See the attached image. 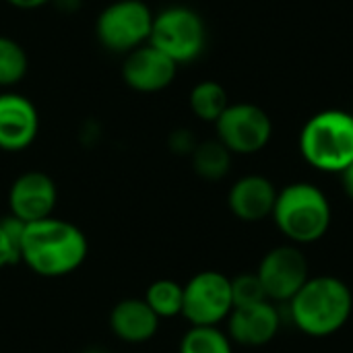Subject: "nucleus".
Masks as SVG:
<instances>
[{
	"label": "nucleus",
	"mask_w": 353,
	"mask_h": 353,
	"mask_svg": "<svg viewBox=\"0 0 353 353\" xmlns=\"http://www.w3.org/2000/svg\"><path fill=\"white\" fill-rule=\"evenodd\" d=\"M6 2L19 10H33V8H41V6L50 4L52 0H6Z\"/></svg>",
	"instance_id": "obj_24"
},
{
	"label": "nucleus",
	"mask_w": 353,
	"mask_h": 353,
	"mask_svg": "<svg viewBox=\"0 0 353 353\" xmlns=\"http://www.w3.org/2000/svg\"><path fill=\"white\" fill-rule=\"evenodd\" d=\"M277 201L275 184L261 174H248L236 180L228 192V207L232 215L244 223H256L271 217Z\"/></svg>",
	"instance_id": "obj_14"
},
{
	"label": "nucleus",
	"mask_w": 353,
	"mask_h": 353,
	"mask_svg": "<svg viewBox=\"0 0 353 353\" xmlns=\"http://www.w3.org/2000/svg\"><path fill=\"white\" fill-rule=\"evenodd\" d=\"M199 141L194 137L192 130L188 128H176L170 137H168V147L174 155H182V157H190L192 151L196 149Z\"/></svg>",
	"instance_id": "obj_22"
},
{
	"label": "nucleus",
	"mask_w": 353,
	"mask_h": 353,
	"mask_svg": "<svg viewBox=\"0 0 353 353\" xmlns=\"http://www.w3.org/2000/svg\"><path fill=\"white\" fill-rule=\"evenodd\" d=\"M256 275L269 302L288 304L310 279V265L300 246L281 244L261 259Z\"/></svg>",
	"instance_id": "obj_9"
},
{
	"label": "nucleus",
	"mask_w": 353,
	"mask_h": 353,
	"mask_svg": "<svg viewBox=\"0 0 353 353\" xmlns=\"http://www.w3.org/2000/svg\"><path fill=\"white\" fill-rule=\"evenodd\" d=\"M215 134L232 155H254L269 145L273 120L256 103H230L215 122Z\"/></svg>",
	"instance_id": "obj_8"
},
{
	"label": "nucleus",
	"mask_w": 353,
	"mask_h": 353,
	"mask_svg": "<svg viewBox=\"0 0 353 353\" xmlns=\"http://www.w3.org/2000/svg\"><path fill=\"white\" fill-rule=\"evenodd\" d=\"M149 43L178 66H184L203 56L207 48V25L194 8L174 4L155 12Z\"/></svg>",
	"instance_id": "obj_5"
},
{
	"label": "nucleus",
	"mask_w": 353,
	"mask_h": 353,
	"mask_svg": "<svg viewBox=\"0 0 353 353\" xmlns=\"http://www.w3.org/2000/svg\"><path fill=\"white\" fill-rule=\"evenodd\" d=\"M339 176H341V184H343L345 194L353 201V161L341 172V174H339Z\"/></svg>",
	"instance_id": "obj_25"
},
{
	"label": "nucleus",
	"mask_w": 353,
	"mask_h": 353,
	"mask_svg": "<svg viewBox=\"0 0 353 353\" xmlns=\"http://www.w3.org/2000/svg\"><path fill=\"white\" fill-rule=\"evenodd\" d=\"M147 306L161 319H174L182 316V300H184V285H180L174 279H157L153 281L145 298Z\"/></svg>",
	"instance_id": "obj_18"
},
{
	"label": "nucleus",
	"mask_w": 353,
	"mask_h": 353,
	"mask_svg": "<svg viewBox=\"0 0 353 353\" xmlns=\"http://www.w3.org/2000/svg\"><path fill=\"white\" fill-rule=\"evenodd\" d=\"M178 353H234L232 339L219 327H190Z\"/></svg>",
	"instance_id": "obj_20"
},
{
	"label": "nucleus",
	"mask_w": 353,
	"mask_h": 353,
	"mask_svg": "<svg viewBox=\"0 0 353 353\" xmlns=\"http://www.w3.org/2000/svg\"><path fill=\"white\" fill-rule=\"evenodd\" d=\"M271 217L290 244L308 246L327 236L333 211L327 194L316 184L294 182L277 190Z\"/></svg>",
	"instance_id": "obj_3"
},
{
	"label": "nucleus",
	"mask_w": 353,
	"mask_h": 353,
	"mask_svg": "<svg viewBox=\"0 0 353 353\" xmlns=\"http://www.w3.org/2000/svg\"><path fill=\"white\" fill-rule=\"evenodd\" d=\"M39 132L35 103L17 91H0V151L19 153L29 149Z\"/></svg>",
	"instance_id": "obj_11"
},
{
	"label": "nucleus",
	"mask_w": 353,
	"mask_h": 353,
	"mask_svg": "<svg viewBox=\"0 0 353 353\" xmlns=\"http://www.w3.org/2000/svg\"><path fill=\"white\" fill-rule=\"evenodd\" d=\"M188 105L199 120L215 124L230 105L228 91L217 81H201L190 89Z\"/></svg>",
	"instance_id": "obj_17"
},
{
	"label": "nucleus",
	"mask_w": 353,
	"mask_h": 353,
	"mask_svg": "<svg viewBox=\"0 0 353 353\" xmlns=\"http://www.w3.org/2000/svg\"><path fill=\"white\" fill-rule=\"evenodd\" d=\"M58 203L56 182L39 170H29L14 178L8 190V213L25 223L54 215Z\"/></svg>",
	"instance_id": "obj_10"
},
{
	"label": "nucleus",
	"mask_w": 353,
	"mask_h": 353,
	"mask_svg": "<svg viewBox=\"0 0 353 353\" xmlns=\"http://www.w3.org/2000/svg\"><path fill=\"white\" fill-rule=\"evenodd\" d=\"M190 161L194 174L207 182H219L232 170V153L219 139L199 141L196 149L190 155Z\"/></svg>",
	"instance_id": "obj_16"
},
{
	"label": "nucleus",
	"mask_w": 353,
	"mask_h": 353,
	"mask_svg": "<svg viewBox=\"0 0 353 353\" xmlns=\"http://www.w3.org/2000/svg\"><path fill=\"white\" fill-rule=\"evenodd\" d=\"M225 323H228L225 333L232 339V343L244 347H263L277 337L281 329V314L277 304L261 302L252 306L232 308Z\"/></svg>",
	"instance_id": "obj_13"
},
{
	"label": "nucleus",
	"mask_w": 353,
	"mask_h": 353,
	"mask_svg": "<svg viewBox=\"0 0 353 353\" xmlns=\"http://www.w3.org/2000/svg\"><path fill=\"white\" fill-rule=\"evenodd\" d=\"M176 74L178 64L151 43L132 50L122 62V81L139 93H159L174 83Z\"/></svg>",
	"instance_id": "obj_12"
},
{
	"label": "nucleus",
	"mask_w": 353,
	"mask_h": 353,
	"mask_svg": "<svg viewBox=\"0 0 353 353\" xmlns=\"http://www.w3.org/2000/svg\"><path fill=\"white\" fill-rule=\"evenodd\" d=\"M108 323L120 341L139 345L151 341L157 335L161 321L143 298H126L112 308Z\"/></svg>",
	"instance_id": "obj_15"
},
{
	"label": "nucleus",
	"mask_w": 353,
	"mask_h": 353,
	"mask_svg": "<svg viewBox=\"0 0 353 353\" xmlns=\"http://www.w3.org/2000/svg\"><path fill=\"white\" fill-rule=\"evenodd\" d=\"M83 353H114V352H108V350H99V347H95V350H87V352Z\"/></svg>",
	"instance_id": "obj_27"
},
{
	"label": "nucleus",
	"mask_w": 353,
	"mask_h": 353,
	"mask_svg": "<svg viewBox=\"0 0 353 353\" xmlns=\"http://www.w3.org/2000/svg\"><path fill=\"white\" fill-rule=\"evenodd\" d=\"M17 263H21L19 252H17V248L12 246L10 238L6 236V232H4V228H2V223H0V269L12 267V265H17Z\"/></svg>",
	"instance_id": "obj_23"
},
{
	"label": "nucleus",
	"mask_w": 353,
	"mask_h": 353,
	"mask_svg": "<svg viewBox=\"0 0 353 353\" xmlns=\"http://www.w3.org/2000/svg\"><path fill=\"white\" fill-rule=\"evenodd\" d=\"M232 300H234V308L269 302L256 271L254 273H242V275L232 279Z\"/></svg>",
	"instance_id": "obj_21"
},
{
	"label": "nucleus",
	"mask_w": 353,
	"mask_h": 353,
	"mask_svg": "<svg viewBox=\"0 0 353 353\" xmlns=\"http://www.w3.org/2000/svg\"><path fill=\"white\" fill-rule=\"evenodd\" d=\"M304 161L327 174H341L353 161V114L345 110H323L314 114L300 132Z\"/></svg>",
	"instance_id": "obj_4"
},
{
	"label": "nucleus",
	"mask_w": 353,
	"mask_h": 353,
	"mask_svg": "<svg viewBox=\"0 0 353 353\" xmlns=\"http://www.w3.org/2000/svg\"><path fill=\"white\" fill-rule=\"evenodd\" d=\"M89 254V242L85 232L58 217L27 223L21 263L35 275L46 279H58L74 273Z\"/></svg>",
	"instance_id": "obj_1"
},
{
	"label": "nucleus",
	"mask_w": 353,
	"mask_h": 353,
	"mask_svg": "<svg viewBox=\"0 0 353 353\" xmlns=\"http://www.w3.org/2000/svg\"><path fill=\"white\" fill-rule=\"evenodd\" d=\"M234 308L232 279L219 271H201L184 283L182 316L190 327H219Z\"/></svg>",
	"instance_id": "obj_7"
},
{
	"label": "nucleus",
	"mask_w": 353,
	"mask_h": 353,
	"mask_svg": "<svg viewBox=\"0 0 353 353\" xmlns=\"http://www.w3.org/2000/svg\"><path fill=\"white\" fill-rule=\"evenodd\" d=\"M29 70V58L25 48L6 35H0V89L8 91L19 85Z\"/></svg>",
	"instance_id": "obj_19"
},
{
	"label": "nucleus",
	"mask_w": 353,
	"mask_h": 353,
	"mask_svg": "<svg viewBox=\"0 0 353 353\" xmlns=\"http://www.w3.org/2000/svg\"><path fill=\"white\" fill-rule=\"evenodd\" d=\"M155 12L145 0H116L95 19V37L112 54H130L149 43Z\"/></svg>",
	"instance_id": "obj_6"
},
{
	"label": "nucleus",
	"mask_w": 353,
	"mask_h": 353,
	"mask_svg": "<svg viewBox=\"0 0 353 353\" xmlns=\"http://www.w3.org/2000/svg\"><path fill=\"white\" fill-rule=\"evenodd\" d=\"M294 327L314 339L339 333L353 312L350 285L333 275L310 277L304 288L288 302Z\"/></svg>",
	"instance_id": "obj_2"
},
{
	"label": "nucleus",
	"mask_w": 353,
	"mask_h": 353,
	"mask_svg": "<svg viewBox=\"0 0 353 353\" xmlns=\"http://www.w3.org/2000/svg\"><path fill=\"white\" fill-rule=\"evenodd\" d=\"M52 2H54V6H56L58 10H62V12H66V14L77 12V10L83 6V0H52Z\"/></svg>",
	"instance_id": "obj_26"
}]
</instances>
